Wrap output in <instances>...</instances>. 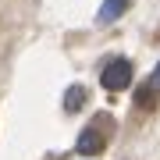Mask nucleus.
Masks as SVG:
<instances>
[{
  "label": "nucleus",
  "mask_w": 160,
  "mask_h": 160,
  "mask_svg": "<svg viewBox=\"0 0 160 160\" xmlns=\"http://www.w3.org/2000/svg\"><path fill=\"white\" fill-rule=\"evenodd\" d=\"M100 82H103V89H110V92L125 89L128 82H132V64H128L125 57H118V61H107V68L100 71Z\"/></svg>",
  "instance_id": "nucleus-1"
},
{
  "label": "nucleus",
  "mask_w": 160,
  "mask_h": 160,
  "mask_svg": "<svg viewBox=\"0 0 160 160\" xmlns=\"http://www.w3.org/2000/svg\"><path fill=\"white\" fill-rule=\"evenodd\" d=\"M103 146H107V139H103V132H96V128H86L78 135V142H75V149H78L82 157H96Z\"/></svg>",
  "instance_id": "nucleus-2"
},
{
  "label": "nucleus",
  "mask_w": 160,
  "mask_h": 160,
  "mask_svg": "<svg viewBox=\"0 0 160 160\" xmlns=\"http://www.w3.org/2000/svg\"><path fill=\"white\" fill-rule=\"evenodd\" d=\"M125 7H128V0H103V7H100V22H103V25L118 22V18L125 14Z\"/></svg>",
  "instance_id": "nucleus-3"
},
{
  "label": "nucleus",
  "mask_w": 160,
  "mask_h": 160,
  "mask_svg": "<svg viewBox=\"0 0 160 160\" xmlns=\"http://www.w3.org/2000/svg\"><path fill=\"white\" fill-rule=\"evenodd\" d=\"M82 103H86V89H82V86H71L68 96H64V107H68V110H78Z\"/></svg>",
  "instance_id": "nucleus-4"
},
{
  "label": "nucleus",
  "mask_w": 160,
  "mask_h": 160,
  "mask_svg": "<svg viewBox=\"0 0 160 160\" xmlns=\"http://www.w3.org/2000/svg\"><path fill=\"white\" fill-rule=\"evenodd\" d=\"M135 103H139V107H153V103H157V92H153V82H149V86H142V89L135 92Z\"/></svg>",
  "instance_id": "nucleus-5"
},
{
  "label": "nucleus",
  "mask_w": 160,
  "mask_h": 160,
  "mask_svg": "<svg viewBox=\"0 0 160 160\" xmlns=\"http://www.w3.org/2000/svg\"><path fill=\"white\" fill-rule=\"evenodd\" d=\"M153 89H160V64H157V71H153Z\"/></svg>",
  "instance_id": "nucleus-6"
}]
</instances>
